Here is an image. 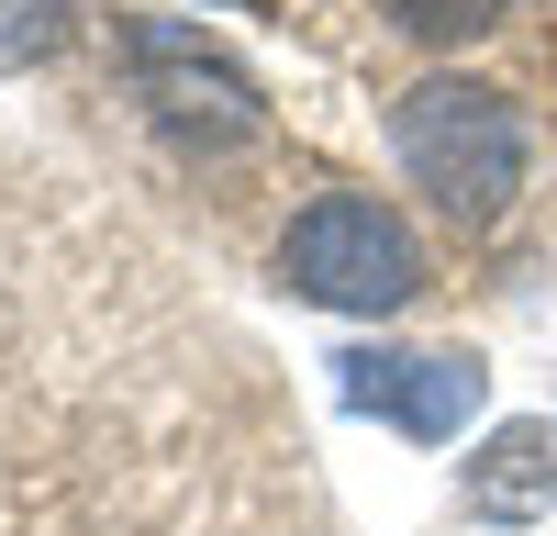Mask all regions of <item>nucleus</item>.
Returning a JSON list of instances; mask_svg holds the SVG:
<instances>
[{
	"instance_id": "obj_3",
	"label": "nucleus",
	"mask_w": 557,
	"mask_h": 536,
	"mask_svg": "<svg viewBox=\"0 0 557 536\" xmlns=\"http://www.w3.org/2000/svg\"><path fill=\"white\" fill-rule=\"evenodd\" d=\"M123 68H134V101H146L168 134H190V146H246L268 123L257 78L235 57H212L190 23H123Z\"/></svg>"
},
{
	"instance_id": "obj_4",
	"label": "nucleus",
	"mask_w": 557,
	"mask_h": 536,
	"mask_svg": "<svg viewBox=\"0 0 557 536\" xmlns=\"http://www.w3.org/2000/svg\"><path fill=\"white\" fill-rule=\"evenodd\" d=\"M346 402L357 414H380L401 436L446 447L457 425L480 414V357H424V346H357L346 357Z\"/></svg>"
},
{
	"instance_id": "obj_2",
	"label": "nucleus",
	"mask_w": 557,
	"mask_h": 536,
	"mask_svg": "<svg viewBox=\"0 0 557 536\" xmlns=\"http://www.w3.org/2000/svg\"><path fill=\"white\" fill-rule=\"evenodd\" d=\"M278 268L312 291V302H335V313H401L412 291H424V246H412V223L380 212V202H312L290 223V246H278Z\"/></svg>"
},
{
	"instance_id": "obj_5",
	"label": "nucleus",
	"mask_w": 557,
	"mask_h": 536,
	"mask_svg": "<svg viewBox=\"0 0 557 536\" xmlns=\"http://www.w3.org/2000/svg\"><path fill=\"white\" fill-rule=\"evenodd\" d=\"M557 503V425H502L469 459V514H535Z\"/></svg>"
},
{
	"instance_id": "obj_6",
	"label": "nucleus",
	"mask_w": 557,
	"mask_h": 536,
	"mask_svg": "<svg viewBox=\"0 0 557 536\" xmlns=\"http://www.w3.org/2000/svg\"><path fill=\"white\" fill-rule=\"evenodd\" d=\"M78 23V0H0V68H34V57H57Z\"/></svg>"
},
{
	"instance_id": "obj_1",
	"label": "nucleus",
	"mask_w": 557,
	"mask_h": 536,
	"mask_svg": "<svg viewBox=\"0 0 557 536\" xmlns=\"http://www.w3.org/2000/svg\"><path fill=\"white\" fill-rule=\"evenodd\" d=\"M391 146H401V168H412V191H435L457 223H502L513 191H524V112L502 101V89H469V78L401 89Z\"/></svg>"
},
{
	"instance_id": "obj_7",
	"label": "nucleus",
	"mask_w": 557,
	"mask_h": 536,
	"mask_svg": "<svg viewBox=\"0 0 557 536\" xmlns=\"http://www.w3.org/2000/svg\"><path fill=\"white\" fill-rule=\"evenodd\" d=\"M380 12H391L401 34H424V45H469V34L502 23V0H380Z\"/></svg>"
}]
</instances>
